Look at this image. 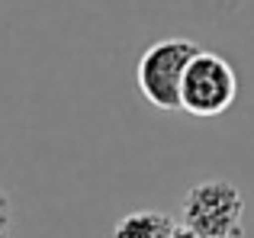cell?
Wrapping results in <instances>:
<instances>
[{
	"instance_id": "6da1fadb",
	"label": "cell",
	"mask_w": 254,
	"mask_h": 238,
	"mask_svg": "<svg viewBox=\"0 0 254 238\" xmlns=\"http://www.w3.org/2000/svg\"><path fill=\"white\" fill-rule=\"evenodd\" d=\"M238 97L235 68L216 52L199 49L187 61L184 81H180V110L196 119L222 116Z\"/></svg>"
},
{
	"instance_id": "7a4b0ae2",
	"label": "cell",
	"mask_w": 254,
	"mask_h": 238,
	"mask_svg": "<svg viewBox=\"0 0 254 238\" xmlns=\"http://www.w3.org/2000/svg\"><path fill=\"white\" fill-rule=\"evenodd\" d=\"M180 216H184V226H190L199 238H242V190L229 180H203L187 190Z\"/></svg>"
},
{
	"instance_id": "3957f363",
	"label": "cell",
	"mask_w": 254,
	"mask_h": 238,
	"mask_svg": "<svg viewBox=\"0 0 254 238\" xmlns=\"http://www.w3.org/2000/svg\"><path fill=\"white\" fill-rule=\"evenodd\" d=\"M199 52L193 39H161L148 45L138 58L135 81L142 97L158 110H180V81L187 61Z\"/></svg>"
},
{
	"instance_id": "277c9868",
	"label": "cell",
	"mask_w": 254,
	"mask_h": 238,
	"mask_svg": "<svg viewBox=\"0 0 254 238\" xmlns=\"http://www.w3.org/2000/svg\"><path fill=\"white\" fill-rule=\"evenodd\" d=\"M177 222L168 213L158 209H138V213H126L113 229V238H168Z\"/></svg>"
},
{
	"instance_id": "5b68a950",
	"label": "cell",
	"mask_w": 254,
	"mask_h": 238,
	"mask_svg": "<svg viewBox=\"0 0 254 238\" xmlns=\"http://www.w3.org/2000/svg\"><path fill=\"white\" fill-rule=\"evenodd\" d=\"M0 238H13V200L0 183Z\"/></svg>"
},
{
	"instance_id": "8992f818",
	"label": "cell",
	"mask_w": 254,
	"mask_h": 238,
	"mask_svg": "<svg viewBox=\"0 0 254 238\" xmlns=\"http://www.w3.org/2000/svg\"><path fill=\"white\" fill-rule=\"evenodd\" d=\"M168 238H199V235L193 232L190 226H184V222H180V226H174V232H171Z\"/></svg>"
}]
</instances>
